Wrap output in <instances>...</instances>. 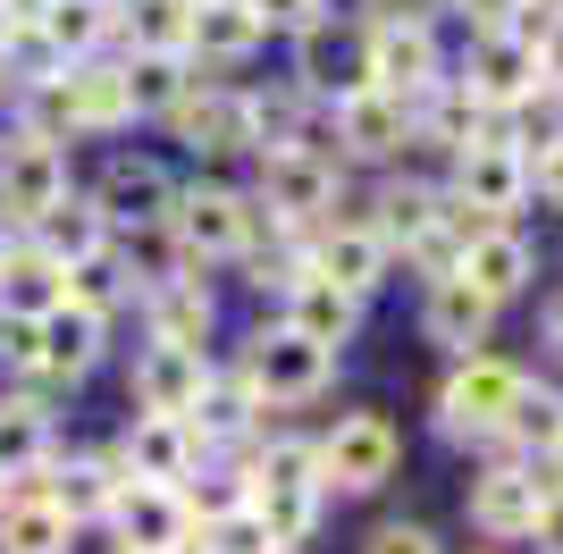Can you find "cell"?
Returning a JSON list of instances; mask_svg holds the SVG:
<instances>
[{
    "instance_id": "obj_1",
    "label": "cell",
    "mask_w": 563,
    "mask_h": 554,
    "mask_svg": "<svg viewBox=\"0 0 563 554\" xmlns=\"http://www.w3.org/2000/svg\"><path fill=\"white\" fill-rule=\"evenodd\" d=\"M320 496H329V479H320V445H269L253 470V487H244V505L261 512V530L278 538L286 554L303 546L311 530H320Z\"/></svg>"
},
{
    "instance_id": "obj_2",
    "label": "cell",
    "mask_w": 563,
    "mask_h": 554,
    "mask_svg": "<svg viewBox=\"0 0 563 554\" xmlns=\"http://www.w3.org/2000/svg\"><path fill=\"white\" fill-rule=\"evenodd\" d=\"M521 387H530V378H521L514 362L471 353V362L446 378V395H438V429H446V437H505V420H514Z\"/></svg>"
},
{
    "instance_id": "obj_3",
    "label": "cell",
    "mask_w": 563,
    "mask_h": 554,
    "mask_svg": "<svg viewBox=\"0 0 563 554\" xmlns=\"http://www.w3.org/2000/svg\"><path fill=\"white\" fill-rule=\"evenodd\" d=\"M547 505H555V479H539L530 462H496L471 479V530L479 538H539Z\"/></svg>"
},
{
    "instance_id": "obj_4",
    "label": "cell",
    "mask_w": 563,
    "mask_h": 554,
    "mask_svg": "<svg viewBox=\"0 0 563 554\" xmlns=\"http://www.w3.org/2000/svg\"><path fill=\"white\" fill-rule=\"evenodd\" d=\"M336 353H320L311 336H295V328H261L253 353H244V387L269 395V403H311V395L329 387Z\"/></svg>"
},
{
    "instance_id": "obj_5",
    "label": "cell",
    "mask_w": 563,
    "mask_h": 554,
    "mask_svg": "<svg viewBox=\"0 0 563 554\" xmlns=\"http://www.w3.org/2000/svg\"><path fill=\"white\" fill-rule=\"evenodd\" d=\"M396 454L404 445H396V429L378 412H345L329 437H320V479L345 487V496H371V487L396 479Z\"/></svg>"
},
{
    "instance_id": "obj_6",
    "label": "cell",
    "mask_w": 563,
    "mask_h": 554,
    "mask_svg": "<svg viewBox=\"0 0 563 554\" xmlns=\"http://www.w3.org/2000/svg\"><path fill=\"white\" fill-rule=\"evenodd\" d=\"M168 228H177V253L186 261H228L253 244V202L228 193V185H194V193H177Z\"/></svg>"
},
{
    "instance_id": "obj_7",
    "label": "cell",
    "mask_w": 563,
    "mask_h": 554,
    "mask_svg": "<svg viewBox=\"0 0 563 554\" xmlns=\"http://www.w3.org/2000/svg\"><path fill=\"white\" fill-rule=\"evenodd\" d=\"M261 202H269L278 228H311V219L336 202V160H329V152H311V143H295V152H261Z\"/></svg>"
},
{
    "instance_id": "obj_8",
    "label": "cell",
    "mask_w": 563,
    "mask_h": 554,
    "mask_svg": "<svg viewBox=\"0 0 563 554\" xmlns=\"http://www.w3.org/2000/svg\"><path fill=\"white\" fill-rule=\"evenodd\" d=\"M110 530H118V554H186L194 505L186 487H126L110 505Z\"/></svg>"
},
{
    "instance_id": "obj_9",
    "label": "cell",
    "mask_w": 563,
    "mask_h": 554,
    "mask_svg": "<svg viewBox=\"0 0 563 554\" xmlns=\"http://www.w3.org/2000/svg\"><path fill=\"white\" fill-rule=\"evenodd\" d=\"M59 202H68V160H59V143L18 135L0 152V219H34V228H43Z\"/></svg>"
},
{
    "instance_id": "obj_10",
    "label": "cell",
    "mask_w": 563,
    "mask_h": 554,
    "mask_svg": "<svg viewBox=\"0 0 563 554\" xmlns=\"http://www.w3.org/2000/svg\"><path fill=\"white\" fill-rule=\"evenodd\" d=\"M454 85H463L479 110H514L521 92H539V51L521 43V34H471Z\"/></svg>"
},
{
    "instance_id": "obj_11",
    "label": "cell",
    "mask_w": 563,
    "mask_h": 554,
    "mask_svg": "<svg viewBox=\"0 0 563 554\" xmlns=\"http://www.w3.org/2000/svg\"><path fill=\"white\" fill-rule=\"evenodd\" d=\"M295 85L303 92H362L371 85V25L362 34H336V25H311V34H295Z\"/></svg>"
},
{
    "instance_id": "obj_12",
    "label": "cell",
    "mask_w": 563,
    "mask_h": 554,
    "mask_svg": "<svg viewBox=\"0 0 563 554\" xmlns=\"http://www.w3.org/2000/svg\"><path fill=\"white\" fill-rule=\"evenodd\" d=\"M211 395V362L202 353H186V345H152L135 362V403L152 420H194V403Z\"/></svg>"
},
{
    "instance_id": "obj_13",
    "label": "cell",
    "mask_w": 563,
    "mask_h": 554,
    "mask_svg": "<svg viewBox=\"0 0 563 554\" xmlns=\"http://www.w3.org/2000/svg\"><path fill=\"white\" fill-rule=\"evenodd\" d=\"M336 143H345L353 160H396L404 143H412V101H396V92H378V85L345 92L336 101Z\"/></svg>"
},
{
    "instance_id": "obj_14",
    "label": "cell",
    "mask_w": 563,
    "mask_h": 554,
    "mask_svg": "<svg viewBox=\"0 0 563 554\" xmlns=\"http://www.w3.org/2000/svg\"><path fill=\"white\" fill-rule=\"evenodd\" d=\"M194 429L186 420H152L135 412V429H126V445H118V470H126V487H177L194 470Z\"/></svg>"
},
{
    "instance_id": "obj_15",
    "label": "cell",
    "mask_w": 563,
    "mask_h": 554,
    "mask_svg": "<svg viewBox=\"0 0 563 554\" xmlns=\"http://www.w3.org/2000/svg\"><path fill=\"white\" fill-rule=\"evenodd\" d=\"M521 193H530V160L505 152V143H479V152L454 160V202L496 219V228H505V210H521Z\"/></svg>"
},
{
    "instance_id": "obj_16",
    "label": "cell",
    "mask_w": 563,
    "mask_h": 554,
    "mask_svg": "<svg viewBox=\"0 0 563 554\" xmlns=\"http://www.w3.org/2000/svg\"><path fill=\"white\" fill-rule=\"evenodd\" d=\"M371 85L396 92V101L438 92V43H429V25H371Z\"/></svg>"
},
{
    "instance_id": "obj_17",
    "label": "cell",
    "mask_w": 563,
    "mask_h": 554,
    "mask_svg": "<svg viewBox=\"0 0 563 554\" xmlns=\"http://www.w3.org/2000/svg\"><path fill=\"white\" fill-rule=\"evenodd\" d=\"M311 277H329L336 295H378L387 286V235L378 228H329V235H311Z\"/></svg>"
},
{
    "instance_id": "obj_18",
    "label": "cell",
    "mask_w": 563,
    "mask_h": 554,
    "mask_svg": "<svg viewBox=\"0 0 563 554\" xmlns=\"http://www.w3.org/2000/svg\"><path fill=\"white\" fill-rule=\"evenodd\" d=\"M93 210H101V219H118V228H161L168 210H177V185H168L161 160H110Z\"/></svg>"
},
{
    "instance_id": "obj_19",
    "label": "cell",
    "mask_w": 563,
    "mask_h": 554,
    "mask_svg": "<svg viewBox=\"0 0 563 554\" xmlns=\"http://www.w3.org/2000/svg\"><path fill=\"white\" fill-rule=\"evenodd\" d=\"M177 135L194 152H253V92H202L177 101Z\"/></svg>"
},
{
    "instance_id": "obj_20",
    "label": "cell",
    "mask_w": 563,
    "mask_h": 554,
    "mask_svg": "<svg viewBox=\"0 0 563 554\" xmlns=\"http://www.w3.org/2000/svg\"><path fill=\"white\" fill-rule=\"evenodd\" d=\"M59 302H68V269L43 244H18L0 261V320H51Z\"/></svg>"
},
{
    "instance_id": "obj_21",
    "label": "cell",
    "mask_w": 563,
    "mask_h": 554,
    "mask_svg": "<svg viewBox=\"0 0 563 554\" xmlns=\"http://www.w3.org/2000/svg\"><path fill=\"white\" fill-rule=\"evenodd\" d=\"M421 328H429V345H454L471 362V345H488V328H496V302L479 286H463V277H438L421 302Z\"/></svg>"
},
{
    "instance_id": "obj_22",
    "label": "cell",
    "mask_w": 563,
    "mask_h": 554,
    "mask_svg": "<svg viewBox=\"0 0 563 554\" xmlns=\"http://www.w3.org/2000/svg\"><path fill=\"white\" fill-rule=\"evenodd\" d=\"M261 34L269 25L244 9V0H194V59H211V68H235V59H253L261 51Z\"/></svg>"
},
{
    "instance_id": "obj_23",
    "label": "cell",
    "mask_w": 563,
    "mask_h": 554,
    "mask_svg": "<svg viewBox=\"0 0 563 554\" xmlns=\"http://www.w3.org/2000/svg\"><path fill=\"white\" fill-rule=\"evenodd\" d=\"M353 320H362V302L353 295H336L329 277H303V286H286V328L295 336H311L320 353H336L353 336Z\"/></svg>"
},
{
    "instance_id": "obj_24",
    "label": "cell",
    "mask_w": 563,
    "mask_h": 554,
    "mask_svg": "<svg viewBox=\"0 0 563 554\" xmlns=\"http://www.w3.org/2000/svg\"><path fill=\"white\" fill-rule=\"evenodd\" d=\"M454 277H463V286H479L488 302H514L521 286H530V244H521L514 228H488V235L463 253V269H454Z\"/></svg>"
},
{
    "instance_id": "obj_25",
    "label": "cell",
    "mask_w": 563,
    "mask_h": 554,
    "mask_svg": "<svg viewBox=\"0 0 563 554\" xmlns=\"http://www.w3.org/2000/svg\"><path fill=\"white\" fill-rule=\"evenodd\" d=\"M211 286L202 277H168L161 295H152V345H186V353H202V336H211Z\"/></svg>"
},
{
    "instance_id": "obj_26",
    "label": "cell",
    "mask_w": 563,
    "mask_h": 554,
    "mask_svg": "<svg viewBox=\"0 0 563 554\" xmlns=\"http://www.w3.org/2000/svg\"><path fill=\"white\" fill-rule=\"evenodd\" d=\"M68 512L51 496H0V554H68Z\"/></svg>"
},
{
    "instance_id": "obj_27",
    "label": "cell",
    "mask_w": 563,
    "mask_h": 554,
    "mask_svg": "<svg viewBox=\"0 0 563 554\" xmlns=\"http://www.w3.org/2000/svg\"><path fill=\"white\" fill-rule=\"evenodd\" d=\"M68 110H76V135H110V126H126L135 118V101H126V68H68Z\"/></svg>"
},
{
    "instance_id": "obj_28",
    "label": "cell",
    "mask_w": 563,
    "mask_h": 554,
    "mask_svg": "<svg viewBox=\"0 0 563 554\" xmlns=\"http://www.w3.org/2000/svg\"><path fill=\"white\" fill-rule=\"evenodd\" d=\"M43 496L68 512V530H76V521H110V505L126 496V479H118V462H68V470H51Z\"/></svg>"
},
{
    "instance_id": "obj_29",
    "label": "cell",
    "mask_w": 563,
    "mask_h": 554,
    "mask_svg": "<svg viewBox=\"0 0 563 554\" xmlns=\"http://www.w3.org/2000/svg\"><path fill=\"white\" fill-rule=\"evenodd\" d=\"M93 362H101V320L76 311V302H59L43 320V378H85Z\"/></svg>"
},
{
    "instance_id": "obj_30",
    "label": "cell",
    "mask_w": 563,
    "mask_h": 554,
    "mask_svg": "<svg viewBox=\"0 0 563 554\" xmlns=\"http://www.w3.org/2000/svg\"><path fill=\"white\" fill-rule=\"evenodd\" d=\"M118 25H126V9H118V0H59V9L43 18V51H59V59H76V68H85V51H93L101 34H118Z\"/></svg>"
},
{
    "instance_id": "obj_31",
    "label": "cell",
    "mask_w": 563,
    "mask_h": 554,
    "mask_svg": "<svg viewBox=\"0 0 563 554\" xmlns=\"http://www.w3.org/2000/svg\"><path fill=\"white\" fill-rule=\"evenodd\" d=\"M101 235H110V219H101L93 202H76V193H68V202L34 228V244H43L59 269H85V261H101Z\"/></svg>"
},
{
    "instance_id": "obj_32",
    "label": "cell",
    "mask_w": 563,
    "mask_h": 554,
    "mask_svg": "<svg viewBox=\"0 0 563 554\" xmlns=\"http://www.w3.org/2000/svg\"><path fill=\"white\" fill-rule=\"evenodd\" d=\"M202 85V76H186V59H161V51H135L126 59V101H135V118H177V101Z\"/></svg>"
},
{
    "instance_id": "obj_33",
    "label": "cell",
    "mask_w": 563,
    "mask_h": 554,
    "mask_svg": "<svg viewBox=\"0 0 563 554\" xmlns=\"http://www.w3.org/2000/svg\"><path fill=\"white\" fill-rule=\"evenodd\" d=\"M563 143V92L539 85V92H521L514 110H505V152H521V160H547Z\"/></svg>"
},
{
    "instance_id": "obj_34",
    "label": "cell",
    "mask_w": 563,
    "mask_h": 554,
    "mask_svg": "<svg viewBox=\"0 0 563 554\" xmlns=\"http://www.w3.org/2000/svg\"><path fill=\"white\" fill-rule=\"evenodd\" d=\"M438 210H446V193H429V185H387L371 228L387 235V244H404V253H421L429 228H438Z\"/></svg>"
},
{
    "instance_id": "obj_35",
    "label": "cell",
    "mask_w": 563,
    "mask_h": 554,
    "mask_svg": "<svg viewBox=\"0 0 563 554\" xmlns=\"http://www.w3.org/2000/svg\"><path fill=\"white\" fill-rule=\"evenodd\" d=\"M51 454V429H43V403H25V395H9L0 403V479H34Z\"/></svg>"
},
{
    "instance_id": "obj_36",
    "label": "cell",
    "mask_w": 563,
    "mask_h": 554,
    "mask_svg": "<svg viewBox=\"0 0 563 554\" xmlns=\"http://www.w3.org/2000/svg\"><path fill=\"white\" fill-rule=\"evenodd\" d=\"M126 25H135V51L186 59V43H194V0H135V9H126Z\"/></svg>"
},
{
    "instance_id": "obj_37",
    "label": "cell",
    "mask_w": 563,
    "mask_h": 554,
    "mask_svg": "<svg viewBox=\"0 0 563 554\" xmlns=\"http://www.w3.org/2000/svg\"><path fill=\"white\" fill-rule=\"evenodd\" d=\"M505 454H514V445H539V454H555L563 445V395L555 387H521V403H514V420H505Z\"/></svg>"
},
{
    "instance_id": "obj_38",
    "label": "cell",
    "mask_w": 563,
    "mask_h": 554,
    "mask_svg": "<svg viewBox=\"0 0 563 554\" xmlns=\"http://www.w3.org/2000/svg\"><path fill=\"white\" fill-rule=\"evenodd\" d=\"M202 554H286L278 538L261 530V512H228V521H202Z\"/></svg>"
},
{
    "instance_id": "obj_39",
    "label": "cell",
    "mask_w": 563,
    "mask_h": 554,
    "mask_svg": "<svg viewBox=\"0 0 563 554\" xmlns=\"http://www.w3.org/2000/svg\"><path fill=\"white\" fill-rule=\"evenodd\" d=\"M261 25H286V34H311V25H329V0H244Z\"/></svg>"
},
{
    "instance_id": "obj_40",
    "label": "cell",
    "mask_w": 563,
    "mask_h": 554,
    "mask_svg": "<svg viewBox=\"0 0 563 554\" xmlns=\"http://www.w3.org/2000/svg\"><path fill=\"white\" fill-rule=\"evenodd\" d=\"M362 554H446V546H438L421 521H387V530H371V546H362Z\"/></svg>"
},
{
    "instance_id": "obj_41",
    "label": "cell",
    "mask_w": 563,
    "mask_h": 554,
    "mask_svg": "<svg viewBox=\"0 0 563 554\" xmlns=\"http://www.w3.org/2000/svg\"><path fill=\"white\" fill-rule=\"evenodd\" d=\"M479 34H514V9H530V0H454Z\"/></svg>"
},
{
    "instance_id": "obj_42",
    "label": "cell",
    "mask_w": 563,
    "mask_h": 554,
    "mask_svg": "<svg viewBox=\"0 0 563 554\" xmlns=\"http://www.w3.org/2000/svg\"><path fill=\"white\" fill-rule=\"evenodd\" d=\"M446 0H371V25H429Z\"/></svg>"
},
{
    "instance_id": "obj_43",
    "label": "cell",
    "mask_w": 563,
    "mask_h": 554,
    "mask_svg": "<svg viewBox=\"0 0 563 554\" xmlns=\"http://www.w3.org/2000/svg\"><path fill=\"white\" fill-rule=\"evenodd\" d=\"M539 85H555V92H563V18L539 34Z\"/></svg>"
},
{
    "instance_id": "obj_44",
    "label": "cell",
    "mask_w": 563,
    "mask_h": 554,
    "mask_svg": "<svg viewBox=\"0 0 563 554\" xmlns=\"http://www.w3.org/2000/svg\"><path fill=\"white\" fill-rule=\"evenodd\" d=\"M59 9V0H0V18L18 25V34H43V18Z\"/></svg>"
},
{
    "instance_id": "obj_45",
    "label": "cell",
    "mask_w": 563,
    "mask_h": 554,
    "mask_svg": "<svg viewBox=\"0 0 563 554\" xmlns=\"http://www.w3.org/2000/svg\"><path fill=\"white\" fill-rule=\"evenodd\" d=\"M530 185H539L547 202H563V143L547 152V160H530Z\"/></svg>"
},
{
    "instance_id": "obj_46",
    "label": "cell",
    "mask_w": 563,
    "mask_h": 554,
    "mask_svg": "<svg viewBox=\"0 0 563 554\" xmlns=\"http://www.w3.org/2000/svg\"><path fill=\"white\" fill-rule=\"evenodd\" d=\"M539 546H547V554H563V496L547 505V521H539Z\"/></svg>"
},
{
    "instance_id": "obj_47",
    "label": "cell",
    "mask_w": 563,
    "mask_h": 554,
    "mask_svg": "<svg viewBox=\"0 0 563 554\" xmlns=\"http://www.w3.org/2000/svg\"><path fill=\"white\" fill-rule=\"evenodd\" d=\"M547 345H555V353H563V295H555V302H547Z\"/></svg>"
},
{
    "instance_id": "obj_48",
    "label": "cell",
    "mask_w": 563,
    "mask_h": 554,
    "mask_svg": "<svg viewBox=\"0 0 563 554\" xmlns=\"http://www.w3.org/2000/svg\"><path fill=\"white\" fill-rule=\"evenodd\" d=\"M9 51H18V25H9V18H0V59H9Z\"/></svg>"
},
{
    "instance_id": "obj_49",
    "label": "cell",
    "mask_w": 563,
    "mask_h": 554,
    "mask_svg": "<svg viewBox=\"0 0 563 554\" xmlns=\"http://www.w3.org/2000/svg\"><path fill=\"white\" fill-rule=\"evenodd\" d=\"M530 9H539V18H563V0H530Z\"/></svg>"
},
{
    "instance_id": "obj_50",
    "label": "cell",
    "mask_w": 563,
    "mask_h": 554,
    "mask_svg": "<svg viewBox=\"0 0 563 554\" xmlns=\"http://www.w3.org/2000/svg\"><path fill=\"white\" fill-rule=\"evenodd\" d=\"M9 253H18V244H9V219H0V261H9Z\"/></svg>"
},
{
    "instance_id": "obj_51",
    "label": "cell",
    "mask_w": 563,
    "mask_h": 554,
    "mask_svg": "<svg viewBox=\"0 0 563 554\" xmlns=\"http://www.w3.org/2000/svg\"><path fill=\"white\" fill-rule=\"evenodd\" d=\"M555 496H563V445H555Z\"/></svg>"
}]
</instances>
